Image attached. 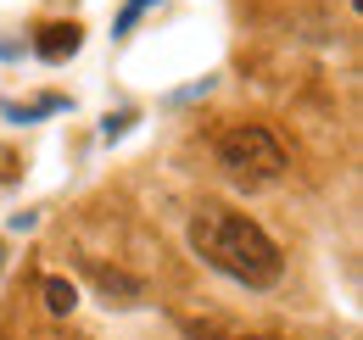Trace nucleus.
I'll use <instances>...</instances> for the list:
<instances>
[{"label":"nucleus","instance_id":"423d86ee","mask_svg":"<svg viewBox=\"0 0 363 340\" xmlns=\"http://www.w3.org/2000/svg\"><path fill=\"white\" fill-rule=\"evenodd\" d=\"M40 290H45V307H50V312H73V307H79V290H73L67 279H45Z\"/></svg>","mask_w":363,"mask_h":340},{"label":"nucleus","instance_id":"f03ea898","mask_svg":"<svg viewBox=\"0 0 363 340\" xmlns=\"http://www.w3.org/2000/svg\"><path fill=\"white\" fill-rule=\"evenodd\" d=\"M213 151H218V168L235 184H246V190H257V184H269V178L285 173V145L263 123H229L213 140Z\"/></svg>","mask_w":363,"mask_h":340},{"label":"nucleus","instance_id":"0eeeda50","mask_svg":"<svg viewBox=\"0 0 363 340\" xmlns=\"http://www.w3.org/2000/svg\"><path fill=\"white\" fill-rule=\"evenodd\" d=\"M151 6H157V0H129V6H123V11H118V23H112V34H118V40H123V34H129V28H135L140 17H145V11H151Z\"/></svg>","mask_w":363,"mask_h":340},{"label":"nucleus","instance_id":"7ed1b4c3","mask_svg":"<svg viewBox=\"0 0 363 340\" xmlns=\"http://www.w3.org/2000/svg\"><path fill=\"white\" fill-rule=\"evenodd\" d=\"M84 45V34H79V23H50V28H40V40H34V50L45 56V62H67L73 50Z\"/></svg>","mask_w":363,"mask_h":340},{"label":"nucleus","instance_id":"39448f33","mask_svg":"<svg viewBox=\"0 0 363 340\" xmlns=\"http://www.w3.org/2000/svg\"><path fill=\"white\" fill-rule=\"evenodd\" d=\"M62 106H67L62 95H45V101H28V106H17V101H6L0 112H6L11 123H34V118H50V112H62Z\"/></svg>","mask_w":363,"mask_h":340},{"label":"nucleus","instance_id":"f257e3e1","mask_svg":"<svg viewBox=\"0 0 363 340\" xmlns=\"http://www.w3.org/2000/svg\"><path fill=\"white\" fill-rule=\"evenodd\" d=\"M190 251L246 290H269L285 273V256L269 240V229L252 223L246 212H229V207H201L190 217Z\"/></svg>","mask_w":363,"mask_h":340},{"label":"nucleus","instance_id":"20e7f679","mask_svg":"<svg viewBox=\"0 0 363 340\" xmlns=\"http://www.w3.org/2000/svg\"><path fill=\"white\" fill-rule=\"evenodd\" d=\"M184 340H274V335L235 329V324H224V318H184Z\"/></svg>","mask_w":363,"mask_h":340},{"label":"nucleus","instance_id":"6e6552de","mask_svg":"<svg viewBox=\"0 0 363 340\" xmlns=\"http://www.w3.org/2000/svg\"><path fill=\"white\" fill-rule=\"evenodd\" d=\"M129 123H135V118H129V112H118V118H106V128H101V134H106V140H118Z\"/></svg>","mask_w":363,"mask_h":340}]
</instances>
